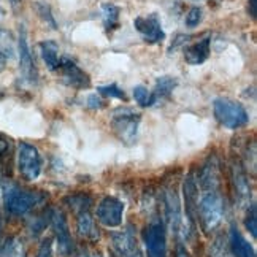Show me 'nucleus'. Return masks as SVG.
Returning <instances> with one entry per match:
<instances>
[{"label": "nucleus", "instance_id": "obj_23", "mask_svg": "<svg viewBox=\"0 0 257 257\" xmlns=\"http://www.w3.org/2000/svg\"><path fill=\"white\" fill-rule=\"evenodd\" d=\"M0 257H26V249L21 238L8 236L0 246Z\"/></svg>", "mask_w": 257, "mask_h": 257}, {"label": "nucleus", "instance_id": "obj_21", "mask_svg": "<svg viewBox=\"0 0 257 257\" xmlns=\"http://www.w3.org/2000/svg\"><path fill=\"white\" fill-rule=\"evenodd\" d=\"M176 86H178V80L175 76H159V78H157L154 89H153L156 102L169 98Z\"/></svg>", "mask_w": 257, "mask_h": 257}, {"label": "nucleus", "instance_id": "obj_17", "mask_svg": "<svg viewBox=\"0 0 257 257\" xmlns=\"http://www.w3.org/2000/svg\"><path fill=\"white\" fill-rule=\"evenodd\" d=\"M76 232L83 240L89 243H95L100 238V233L95 225V219L91 214V210H84L76 213Z\"/></svg>", "mask_w": 257, "mask_h": 257}, {"label": "nucleus", "instance_id": "obj_13", "mask_svg": "<svg viewBox=\"0 0 257 257\" xmlns=\"http://www.w3.org/2000/svg\"><path fill=\"white\" fill-rule=\"evenodd\" d=\"M232 184H233V191H235V199L238 202L240 208H248V206L252 203L251 202V183H249V178L248 173L243 169V165L236 161L232 164Z\"/></svg>", "mask_w": 257, "mask_h": 257}, {"label": "nucleus", "instance_id": "obj_19", "mask_svg": "<svg viewBox=\"0 0 257 257\" xmlns=\"http://www.w3.org/2000/svg\"><path fill=\"white\" fill-rule=\"evenodd\" d=\"M38 49H40V56L49 72H56L61 57H59V45L54 40H45L38 43Z\"/></svg>", "mask_w": 257, "mask_h": 257}, {"label": "nucleus", "instance_id": "obj_33", "mask_svg": "<svg viewBox=\"0 0 257 257\" xmlns=\"http://www.w3.org/2000/svg\"><path fill=\"white\" fill-rule=\"evenodd\" d=\"M86 103H87L89 108H92V110H100V108L105 106V102L100 98V95H97V94L89 95V97H87V100H86Z\"/></svg>", "mask_w": 257, "mask_h": 257}, {"label": "nucleus", "instance_id": "obj_38", "mask_svg": "<svg viewBox=\"0 0 257 257\" xmlns=\"http://www.w3.org/2000/svg\"><path fill=\"white\" fill-rule=\"evenodd\" d=\"M8 2H10V5H12L13 8H16V7H19V5L23 4V0H8Z\"/></svg>", "mask_w": 257, "mask_h": 257}, {"label": "nucleus", "instance_id": "obj_35", "mask_svg": "<svg viewBox=\"0 0 257 257\" xmlns=\"http://www.w3.org/2000/svg\"><path fill=\"white\" fill-rule=\"evenodd\" d=\"M249 15L252 19L257 16V0H249Z\"/></svg>", "mask_w": 257, "mask_h": 257}, {"label": "nucleus", "instance_id": "obj_8", "mask_svg": "<svg viewBox=\"0 0 257 257\" xmlns=\"http://www.w3.org/2000/svg\"><path fill=\"white\" fill-rule=\"evenodd\" d=\"M125 205L121 199L113 195H106L98 202L95 217L106 229H117L122 224V216H124Z\"/></svg>", "mask_w": 257, "mask_h": 257}, {"label": "nucleus", "instance_id": "obj_30", "mask_svg": "<svg viewBox=\"0 0 257 257\" xmlns=\"http://www.w3.org/2000/svg\"><path fill=\"white\" fill-rule=\"evenodd\" d=\"M248 214H246V219H244V227L246 230L251 233V236L255 240L257 236V213H255V203L252 202L248 208Z\"/></svg>", "mask_w": 257, "mask_h": 257}, {"label": "nucleus", "instance_id": "obj_6", "mask_svg": "<svg viewBox=\"0 0 257 257\" xmlns=\"http://www.w3.org/2000/svg\"><path fill=\"white\" fill-rule=\"evenodd\" d=\"M143 243L148 257H169V252H167V230L165 222L162 219L154 217L145 227Z\"/></svg>", "mask_w": 257, "mask_h": 257}, {"label": "nucleus", "instance_id": "obj_9", "mask_svg": "<svg viewBox=\"0 0 257 257\" xmlns=\"http://www.w3.org/2000/svg\"><path fill=\"white\" fill-rule=\"evenodd\" d=\"M49 225L53 227L54 240L57 246V252L62 257L70 255L73 251V240L70 233V227H68L67 217L62 210L51 208V216H49Z\"/></svg>", "mask_w": 257, "mask_h": 257}, {"label": "nucleus", "instance_id": "obj_27", "mask_svg": "<svg viewBox=\"0 0 257 257\" xmlns=\"http://www.w3.org/2000/svg\"><path fill=\"white\" fill-rule=\"evenodd\" d=\"M49 216H51V210L45 211L43 214L32 217L31 224H29V232L32 233V236H38L49 224Z\"/></svg>", "mask_w": 257, "mask_h": 257}, {"label": "nucleus", "instance_id": "obj_18", "mask_svg": "<svg viewBox=\"0 0 257 257\" xmlns=\"http://www.w3.org/2000/svg\"><path fill=\"white\" fill-rule=\"evenodd\" d=\"M210 45L211 38L203 37L202 40L195 42L184 48V61L189 65H202L210 57Z\"/></svg>", "mask_w": 257, "mask_h": 257}, {"label": "nucleus", "instance_id": "obj_3", "mask_svg": "<svg viewBox=\"0 0 257 257\" xmlns=\"http://www.w3.org/2000/svg\"><path fill=\"white\" fill-rule=\"evenodd\" d=\"M213 111L216 121L229 131H236L249 122V114L246 108L230 98L219 97L213 102Z\"/></svg>", "mask_w": 257, "mask_h": 257}, {"label": "nucleus", "instance_id": "obj_24", "mask_svg": "<svg viewBox=\"0 0 257 257\" xmlns=\"http://www.w3.org/2000/svg\"><path fill=\"white\" fill-rule=\"evenodd\" d=\"M32 7L35 10V13L38 15V18H40L49 29H53V31H57V23H56V18L53 15L51 7H49L46 2H43V0H37V2H34Z\"/></svg>", "mask_w": 257, "mask_h": 257}, {"label": "nucleus", "instance_id": "obj_42", "mask_svg": "<svg viewBox=\"0 0 257 257\" xmlns=\"http://www.w3.org/2000/svg\"><path fill=\"white\" fill-rule=\"evenodd\" d=\"M5 97V92H4V89H0V98H4Z\"/></svg>", "mask_w": 257, "mask_h": 257}, {"label": "nucleus", "instance_id": "obj_36", "mask_svg": "<svg viewBox=\"0 0 257 257\" xmlns=\"http://www.w3.org/2000/svg\"><path fill=\"white\" fill-rule=\"evenodd\" d=\"M175 257H189V254H187V251H186V248L184 246H178L176 248V254H175Z\"/></svg>", "mask_w": 257, "mask_h": 257}, {"label": "nucleus", "instance_id": "obj_32", "mask_svg": "<svg viewBox=\"0 0 257 257\" xmlns=\"http://www.w3.org/2000/svg\"><path fill=\"white\" fill-rule=\"evenodd\" d=\"M37 257H54L53 254V240L51 238H46L42 241L40 248H38Z\"/></svg>", "mask_w": 257, "mask_h": 257}, {"label": "nucleus", "instance_id": "obj_11", "mask_svg": "<svg viewBox=\"0 0 257 257\" xmlns=\"http://www.w3.org/2000/svg\"><path fill=\"white\" fill-rule=\"evenodd\" d=\"M135 31L142 35V38L150 45H157L165 40V32L162 29L161 19L156 13L148 16H137L134 19Z\"/></svg>", "mask_w": 257, "mask_h": 257}, {"label": "nucleus", "instance_id": "obj_4", "mask_svg": "<svg viewBox=\"0 0 257 257\" xmlns=\"http://www.w3.org/2000/svg\"><path fill=\"white\" fill-rule=\"evenodd\" d=\"M140 122H142V114L135 111L134 108H128V106L116 108L111 114L113 132L127 146H131L137 142Z\"/></svg>", "mask_w": 257, "mask_h": 257}, {"label": "nucleus", "instance_id": "obj_22", "mask_svg": "<svg viewBox=\"0 0 257 257\" xmlns=\"http://www.w3.org/2000/svg\"><path fill=\"white\" fill-rule=\"evenodd\" d=\"M64 203L70 208L75 214L80 213V211H84V210H91L92 206V197L87 195L84 192H78V194H72L64 199Z\"/></svg>", "mask_w": 257, "mask_h": 257}, {"label": "nucleus", "instance_id": "obj_14", "mask_svg": "<svg viewBox=\"0 0 257 257\" xmlns=\"http://www.w3.org/2000/svg\"><path fill=\"white\" fill-rule=\"evenodd\" d=\"M162 202H164V216L167 225H169L172 233L180 235L183 225V213H181V205H180V199H178V194L172 189L165 191Z\"/></svg>", "mask_w": 257, "mask_h": 257}, {"label": "nucleus", "instance_id": "obj_26", "mask_svg": "<svg viewBox=\"0 0 257 257\" xmlns=\"http://www.w3.org/2000/svg\"><path fill=\"white\" fill-rule=\"evenodd\" d=\"M134 98H135V102L140 105L142 108H151V106H154L157 103L156 98H154L153 91H150V89L142 86V84L134 87Z\"/></svg>", "mask_w": 257, "mask_h": 257}, {"label": "nucleus", "instance_id": "obj_20", "mask_svg": "<svg viewBox=\"0 0 257 257\" xmlns=\"http://www.w3.org/2000/svg\"><path fill=\"white\" fill-rule=\"evenodd\" d=\"M102 12V23L106 34H111L119 27V18H121V8L114 4H103L100 7Z\"/></svg>", "mask_w": 257, "mask_h": 257}, {"label": "nucleus", "instance_id": "obj_16", "mask_svg": "<svg viewBox=\"0 0 257 257\" xmlns=\"http://www.w3.org/2000/svg\"><path fill=\"white\" fill-rule=\"evenodd\" d=\"M227 243H229V249L232 257H255L254 246L244 238L243 233L238 230V227L232 225L227 236Z\"/></svg>", "mask_w": 257, "mask_h": 257}, {"label": "nucleus", "instance_id": "obj_34", "mask_svg": "<svg viewBox=\"0 0 257 257\" xmlns=\"http://www.w3.org/2000/svg\"><path fill=\"white\" fill-rule=\"evenodd\" d=\"M10 150H12V142H10V138L4 134H0V157H5Z\"/></svg>", "mask_w": 257, "mask_h": 257}, {"label": "nucleus", "instance_id": "obj_2", "mask_svg": "<svg viewBox=\"0 0 257 257\" xmlns=\"http://www.w3.org/2000/svg\"><path fill=\"white\" fill-rule=\"evenodd\" d=\"M225 203L219 191L202 192L197 202V216L205 233L214 232L224 219Z\"/></svg>", "mask_w": 257, "mask_h": 257}, {"label": "nucleus", "instance_id": "obj_41", "mask_svg": "<svg viewBox=\"0 0 257 257\" xmlns=\"http://www.w3.org/2000/svg\"><path fill=\"white\" fill-rule=\"evenodd\" d=\"M5 16V10L2 8V5H0V19H2Z\"/></svg>", "mask_w": 257, "mask_h": 257}, {"label": "nucleus", "instance_id": "obj_10", "mask_svg": "<svg viewBox=\"0 0 257 257\" xmlns=\"http://www.w3.org/2000/svg\"><path fill=\"white\" fill-rule=\"evenodd\" d=\"M56 72L61 75V81L68 87L80 89V91L91 87V76L70 57H62Z\"/></svg>", "mask_w": 257, "mask_h": 257}, {"label": "nucleus", "instance_id": "obj_15", "mask_svg": "<svg viewBox=\"0 0 257 257\" xmlns=\"http://www.w3.org/2000/svg\"><path fill=\"white\" fill-rule=\"evenodd\" d=\"M113 248L117 257H142L134 225L128 224L124 230L113 235Z\"/></svg>", "mask_w": 257, "mask_h": 257}, {"label": "nucleus", "instance_id": "obj_5", "mask_svg": "<svg viewBox=\"0 0 257 257\" xmlns=\"http://www.w3.org/2000/svg\"><path fill=\"white\" fill-rule=\"evenodd\" d=\"M18 170L26 181H37L43 172V159L37 148L21 142L18 146Z\"/></svg>", "mask_w": 257, "mask_h": 257}, {"label": "nucleus", "instance_id": "obj_28", "mask_svg": "<svg viewBox=\"0 0 257 257\" xmlns=\"http://www.w3.org/2000/svg\"><path fill=\"white\" fill-rule=\"evenodd\" d=\"M97 94L105 97V98H119V100H125V92L116 83L98 86L97 87Z\"/></svg>", "mask_w": 257, "mask_h": 257}, {"label": "nucleus", "instance_id": "obj_40", "mask_svg": "<svg viewBox=\"0 0 257 257\" xmlns=\"http://www.w3.org/2000/svg\"><path fill=\"white\" fill-rule=\"evenodd\" d=\"M91 257H103V255L98 252V251H94V252H91Z\"/></svg>", "mask_w": 257, "mask_h": 257}, {"label": "nucleus", "instance_id": "obj_7", "mask_svg": "<svg viewBox=\"0 0 257 257\" xmlns=\"http://www.w3.org/2000/svg\"><path fill=\"white\" fill-rule=\"evenodd\" d=\"M18 56H19V72H21L23 81L26 84H29V86H35L38 83V68L35 65L34 56H32V51H31V46H29L26 26L19 27Z\"/></svg>", "mask_w": 257, "mask_h": 257}, {"label": "nucleus", "instance_id": "obj_25", "mask_svg": "<svg viewBox=\"0 0 257 257\" xmlns=\"http://www.w3.org/2000/svg\"><path fill=\"white\" fill-rule=\"evenodd\" d=\"M15 38L13 34L7 29L0 27V54L5 56V59L15 57Z\"/></svg>", "mask_w": 257, "mask_h": 257}, {"label": "nucleus", "instance_id": "obj_29", "mask_svg": "<svg viewBox=\"0 0 257 257\" xmlns=\"http://www.w3.org/2000/svg\"><path fill=\"white\" fill-rule=\"evenodd\" d=\"M210 257H232L227 240H224L222 236H216L210 246Z\"/></svg>", "mask_w": 257, "mask_h": 257}, {"label": "nucleus", "instance_id": "obj_31", "mask_svg": "<svg viewBox=\"0 0 257 257\" xmlns=\"http://www.w3.org/2000/svg\"><path fill=\"white\" fill-rule=\"evenodd\" d=\"M202 19H203V12H202V8L199 7H192L189 12H187L186 18H184V23L187 27H197L200 23H202Z\"/></svg>", "mask_w": 257, "mask_h": 257}, {"label": "nucleus", "instance_id": "obj_12", "mask_svg": "<svg viewBox=\"0 0 257 257\" xmlns=\"http://www.w3.org/2000/svg\"><path fill=\"white\" fill-rule=\"evenodd\" d=\"M197 186L202 192L210 191H219L221 187V169L219 162H217L216 156H210L208 159L203 162V165L195 173Z\"/></svg>", "mask_w": 257, "mask_h": 257}, {"label": "nucleus", "instance_id": "obj_39", "mask_svg": "<svg viewBox=\"0 0 257 257\" xmlns=\"http://www.w3.org/2000/svg\"><path fill=\"white\" fill-rule=\"evenodd\" d=\"M5 62H7L5 56H2V54H0V72H2L4 68H5Z\"/></svg>", "mask_w": 257, "mask_h": 257}, {"label": "nucleus", "instance_id": "obj_37", "mask_svg": "<svg viewBox=\"0 0 257 257\" xmlns=\"http://www.w3.org/2000/svg\"><path fill=\"white\" fill-rule=\"evenodd\" d=\"M73 257H91V252L86 251V249H81V251H78Z\"/></svg>", "mask_w": 257, "mask_h": 257}, {"label": "nucleus", "instance_id": "obj_1", "mask_svg": "<svg viewBox=\"0 0 257 257\" xmlns=\"http://www.w3.org/2000/svg\"><path fill=\"white\" fill-rule=\"evenodd\" d=\"M2 200L10 216L21 217L34 211L37 206H40L46 200V195L40 191L24 189L15 183H4Z\"/></svg>", "mask_w": 257, "mask_h": 257}]
</instances>
